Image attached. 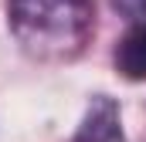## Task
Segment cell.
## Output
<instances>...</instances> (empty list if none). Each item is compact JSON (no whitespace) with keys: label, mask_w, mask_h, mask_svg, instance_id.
Returning <instances> with one entry per match:
<instances>
[{"label":"cell","mask_w":146,"mask_h":142,"mask_svg":"<svg viewBox=\"0 0 146 142\" xmlns=\"http://www.w3.org/2000/svg\"><path fill=\"white\" fill-rule=\"evenodd\" d=\"M10 24L31 51L68 58L85 47L95 24L92 0H7Z\"/></svg>","instance_id":"1"},{"label":"cell","mask_w":146,"mask_h":142,"mask_svg":"<svg viewBox=\"0 0 146 142\" xmlns=\"http://www.w3.org/2000/svg\"><path fill=\"white\" fill-rule=\"evenodd\" d=\"M75 142H122V122H119V105L109 95H95L85 112Z\"/></svg>","instance_id":"2"},{"label":"cell","mask_w":146,"mask_h":142,"mask_svg":"<svg viewBox=\"0 0 146 142\" xmlns=\"http://www.w3.org/2000/svg\"><path fill=\"white\" fill-rule=\"evenodd\" d=\"M115 68L129 81H146V24L129 27L115 44Z\"/></svg>","instance_id":"3"},{"label":"cell","mask_w":146,"mask_h":142,"mask_svg":"<svg viewBox=\"0 0 146 142\" xmlns=\"http://www.w3.org/2000/svg\"><path fill=\"white\" fill-rule=\"evenodd\" d=\"M115 7L122 14H133V17H143L146 14V0H115Z\"/></svg>","instance_id":"4"}]
</instances>
